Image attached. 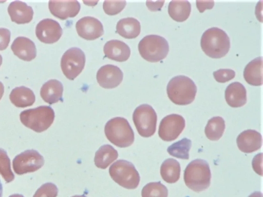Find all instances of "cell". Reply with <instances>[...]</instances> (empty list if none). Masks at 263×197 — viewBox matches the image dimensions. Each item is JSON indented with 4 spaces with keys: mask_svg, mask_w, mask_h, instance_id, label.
Instances as JSON below:
<instances>
[{
    "mask_svg": "<svg viewBox=\"0 0 263 197\" xmlns=\"http://www.w3.org/2000/svg\"><path fill=\"white\" fill-rule=\"evenodd\" d=\"M225 122L220 116L210 119L205 127L204 132L206 137L211 141H217L222 136L225 130Z\"/></svg>",
    "mask_w": 263,
    "mask_h": 197,
    "instance_id": "obj_28",
    "label": "cell"
},
{
    "mask_svg": "<svg viewBox=\"0 0 263 197\" xmlns=\"http://www.w3.org/2000/svg\"><path fill=\"white\" fill-rule=\"evenodd\" d=\"M164 1H160L158 4H152L150 1H146V5L148 7V9L151 10L155 11L159 10L163 5Z\"/></svg>",
    "mask_w": 263,
    "mask_h": 197,
    "instance_id": "obj_38",
    "label": "cell"
},
{
    "mask_svg": "<svg viewBox=\"0 0 263 197\" xmlns=\"http://www.w3.org/2000/svg\"><path fill=\"white\" fill-rule=\"evenodd\" d=\"M3 195V186L0 180V197H2Z\"/></svg>",
    "mask_w": 263,
    "mask_h": 197,
    "instance_id": "obj_41",
    "label": "cell"
},
{
    "mask_svg": "<svg viewBox=\"0 0 263 197\" xmlns=\"http://www.w3.org/2000/svg\"><path fill=\"white\" fill-rule=\"evenodd\" d=\"M248 197H262V194L260 191H255L251 194Z\"/></svg>",
    "mask_w": 263,
    "mask_h": 197,
    "instance_id": "obj_39",
    "label": "cell"
},
{
    "mask_svg": "<svg viewBox=\"0 0 263 197\" xmlns=\"http://www.w3.org/2000/svg\"><path fill=\"white\" fill-rule=\"evenodd\" d=\"M200 45L203 51L208 56L215 58H220L229 52L230 40L223 30L213 27L203 33Z\"/></svg>",
    "mask_w": 263,
    "mask_h": 197,
    "instance_id": "obj_1",
    "label": "cell"
},
{
    "mask_svg": "<svg viewBox=\"0 0 263 197\" xmlns=\"http://www.w3.org/2000/svg\"><path fill=\"white\" fill-rule=\"evenodd\" d=\"M72 197H86V196L84 195H74Z\"/></svg>",
    "mask_w": 263,
    "mask_h": 197,
    "instance_id": "obj_43",
    "label": "cell"
},
{
    "mask_svg": "<svg viewBox=\"0 0 263 197\" xmlns=\"http://www.w3.org/2000/svg\"><path fill=\"white\" fill-rule=\"evenodd\" d=\"M54 116V110L51 107L41 106L23 111L20 118L26 127L36 132H42L52 125Z\"/></svg>",
    "mask_w": 263,
    "mask_h": 197,
    "instance_id": "obj_5",
    "label": "cell"
},
{
    "mask_svg": "<svg viewBox=\"0 0 263 197\" xmlns=\"http://www.w3.org/2000/svg\"><path fill=\"white\" fill-rule=\"evenodd\" d=\"M4 92V86L2 82L0 81V100L2 98Z\"/></svg>",
    "mask_w": 263,
    "mask_h": 197,
    "instance_id": "obj_40",
    "label": "cell"
},
{
    "mask_svg": "<svg viewBox=\"0 0 263 197\" xmlns=\"http://www.w3.org/2000/svg\"><path fill=\"white\" fill-rule=\"evenodd\" d=\"M133 120L141 136L148 137L155 133L157 115L152 106L144 104L138 106L134 111Z\"/></svg>",
    "mask_w": 263,
    "mask_h": 197,
    "instance_id": "obj_8",
    "label": "cell"
},
{
    "mask_svg": "<svg viewBox=\"0 0 263 197\" xmlns=\"http://www.w3.org/2000/svg\"><path fill=\"white\" fill-rule=\"evenodd\" d=\"M9 98L16 107L24 108L32 105L35 102V96L31 89L22 86L12 90Z\"/></svg>",
    "mask_w": 263,
    "mask_h": 197,
    "instance_id": "obj_23",
    "label": "cell"
},
{
    "mask_svg": "<svg viewBox=\"0 0 263 197\" xmlns=\"http://www.w3.org/2000/svg\"><path fill=\"white\" fill-rule=\"evenodd\" d=\"M118 157V152L112 146L104 145L95 153V164L99 168L106 169Z\"/></svg>",
    "mask_w": 263,
    "mask_h": 197,
    "instance_id": "obj_25",
    "label": "cell"
},
{
    "mask_svg": "<svg viewBox=\"0 0 263 197\" xmlns=\"http://www.w3.org/2000/svg\"><path fill=\"white\" fill-rule=\"evenodd\" d=\"M139 52L144 59L150 62H157L167 56L169 45L163 37L149 34L143 37L138 44Z\"/></svg>",
    "mask_w": 263,
    "mask_h": 197,
    "instance_id": "obj_6",
    "label": "cell"
},
{
    "mask_svg": "<svg viewBox=\"0 0 263 197\" xmlns=\"http://www.w3.org/2000/svg\"><path fill=\"white\" fill-rule=\"evenodd\" d=\"M107 139L115 146L125 148L134 141V133L126 119L115 117L109 120L104 127Z\"/></svg>",
    "mask_w": 263,
    "mask_h": 197,
    "instance_id": "obj_4",
    "label": "cell"
},
{
    "mask_svg": "<svg viewBox=\"0 0 263 197\" xmlns=\"http://www.w3.org/2000/svg\"><path fill=\"white\" fill-rule=\"evenodd\" d=\"M103 51L106 57L118 62L126 61L130 54V49L127 44L118 40L107 41L104 45Z\"/></svg>",
    "mask_w": 263,
    "mask_h": 197,
    "instance_id": "obj_18",
    "label": "cell"
},
{
    "mask_svg": "<svg viewBox=\"0 0 263 197\" xmlns=\"http://www.w3.org/2000/svg\"><path fill=\"white\" fill-rule=\"evenodd\" d=\"M142 197H167V188L160 182H151L142 189Z\"/></svg>",
    "mask_w": 263,
    "mask_h": 197,
    "instance_id": "obj_30",
    "label": "cell"
},
{
    "mask_svg": "<svg viewBox=\"0 0 263 197\" xmlns=\"http://www.w3.org/2000/svg\"><path fill=\"white\" fill-rule=\"evenodd\" d=\"M3 58L2 55L0 54V66L2 64Z\"/></svg>",
    "mask_w": 263,
    "mask_h": 197,
    "instance_id": "obj_44",
    "label": "cell"
},
{
    "mask_svg": "<svg viewBox=\"0 0 263 197\" xmlns=\"http://www.w3.org/2000/svg\"><path fill=\"white\" fill-rule=\"evenodd\" d=\"M44 164L43 156L33 149L25 150L17 155L12 162L13 170L18 175L34 172Z\"/></svg>",
    "mask_w": 263,
    "mask_h": 197,
    "instance_id": "obj_10",
    "label": "cell"
},
{
    "mask_svg": "<svg viewBox=\"0 0 263 197\" xmlns=\"http://www.w3.org/2000/svg\"><path fill=\"white\" fill-rule=\"evenodd\" d=\"M58 189L52 183H46L42 185L35 192L33 197H57Z\"/></svg>",
    "mask_w": 263,
    "mask_h": 197,
    "instance_id": "obj_33",
    "label": "cell"
},
{
    "mask_svg": "<svg viewBox=\"0 0 263 197\" xmlns=\"http://www.w3.org/2000/svg\"><path fill=\"white\" fill-rule=\"evenodd\" d=\"M184 117L178 114H171L163 117L160 124L158 135L163 141L170 142L176 140L185 128Z\"/></svg>",
    "mask_w": 263,
    "mask_h": 197,
    "instance_id": "obj_11",
    "label": "cell"
},
{
    "mask_svg": "<svg viewBox=\"0 0 263 197\" xmlns=\"http://www.w3.org/2000/svg\"><path fill=\"white\" fill-rule=\"evenodd\" d=\"M191 146V140L184 137L170 146L167 149V151L171 155L176 158L188 160Z\"/></svg>",
    "mask_w": 263,
    "mask_h": 197,
    "instance_id": "obj_29",
    "label": "cell"
},
{
    "mask_svg": "<svg viewBox=\"0 0 263 197\" xmlns=\"http://www.w3.org/2000/svg\"><path fill=\"white\" fill-rule=\"evenodd\" d=\"M243 77L246 81L253 86L262 84V57L254 58L245 66Z\"/></svg>",
    "mask_w": 263,
    "mask_h": 197,
    "instance_id": "obj_22",
    "label": "cell"
},
{
    "mask_svg": "<svg viewBox=\"0 0 263 197\" xmlns=\"http://www.w3.org/2000/svg\"><path fill=\"white\" fill-rule=\"evenodd\" d=\"M76 28L78 35L87 40H93L101 36L104 33L102 23L97 18L86 16L79 19Z\"/></svg>",
    "mask_w": 263,
    "mask_h": 197,
    "instance_id": "obj_13",
    "label": "cell"
},
{
    "mask_svg": "<svg viewBox=\"0 0 263 197\" xmlns=\"http://www.w3.org/2000/svg\"><path fill=\"white\" fill-rule=\"evenodd\" d=\"M62 28L60 24L51 18H44L36 26L35 34L37 38L44 43L52 44L61 37Z\"/></svg>",
    "mask_w": 263,
    "mask_h": 197,
    "instance_id": "obj_12",
    "label": "cell"
},
{
    "mask_svg": "<svg viewBox=\"0 0 263 197\" xmlns=\"http://www.w3.org/2000/svg\"><path fill=\"white\" fill-rule=\"evenodd\" d=\"M191 4L188 1H171L168 6V13L177 22H183L190 16Z\"/></svg>",
    "mask_w": 263,
    "mask_h": 197,
    "instance_id": "obj_26",
    "label": "cell"
},
{
    "mask_svg": "<svg viewBox=\"0 0 263 197\" xmlns=\"http://www.w3.org/2000/svg\"><path fill=\"white\" fill-rule=\"evenodd\" d=\"M109 173L116 183L126 189H135L140 182V175L135 166L126 160L114 163L109 168Z\"/></svg>",
    "mask_w": 263,
    "mask_h": 197,
    "instance_id": "obj_7",
    "label": "cell"
},
{
    "mask_svg": "<svg viewBox=\"0 0 263 197\" xmlns=\"http://www.w3.org/2000/svg\"><path fill=\"white\" fill-rule=\"evenodd\" d=\"M9 197H24V196L22 195V194H14L10 195Z\"/></svg>",
    "mask_w": 263,
    "mask_h": 197,
    "instance_id": "obj_42",
    "label": "cell"
},
{
    "mask_svg": "<svg viewBox=\"0 0 263 197\" xmlns=\"http://www.w3.org/2000/svg\"><path fill=\"white\" fill-rule=\"evenodd\" d=\"M84 52L78 47H71L63 54L61 67L63 73L68 79L74 80L83 70L85 64Z\"/></svg>",
    "mask_w": 263,
    "mask_h": 197,
    "instance_id": "obj_9",
    "label": "cell"
},
{
    "mask_svg": "<svg viewBox=\"0 0 263 197\" xmlns=\"http://www.w3.org/2000/svg\"><path fill=\"white\" fill-rule=\"evenodd\" d=\"M48 7L54 16L66 19L76 16L80 11L81 6L78 1H49Z\"/></svg>",
    "mask_w": 263,
    "mask_h": 197,
    "instance_id": "obj_15",
    "label": "cell"
},
{
    "mask_svg": "<svg viewBox=\"0 0 263 197\" xmlns=\"http://www.w3.org/2000/svg\"><path fill=\"white\" fill-rule=\"evenodd\" d=\"M126 4L125 1H105L103 8L104 12L108 15H116L120 12Z\"/></svg>",
    "mask_w": 263,
    "mask_h": 197,
    "instance_id": "obj_32",
    "label": "cell"
},
{
    "mask_svg": "<svg viewBox=\"0 0 263 197\" xmlns=\"http://www.w3.org/2000/svg\"><path fill=\"white\" fill-rule=\"evenodd\" d=\"M224 96L227 103L232 107H240L247 103L246 89L239 82L236 81L228 85L225 90Z\"/></svg>",
    "mask_w": 263,
    "mask_h": 197,
    "instance_id": "obj_19",
    "label": "cell"
},
{
    "mask_svg": "<svg viewBox=\"0 0 263 197\" xmlns=\"http://www.w3.org/2000/svg\"><path fill=\"white\" fill-rule=\"evenodd\" d=\"M180 171L179 163L172 158L165 160L160 167L162 178L164 181L170 184L175 183L179 180Z\"/></svg>",
    "mask_w": 263,
    "mask_h": 197,
    "instance_id": "obj_27",
    "label": "cell"
},
{
    "mask_svg": "<svg viewBox=\"0 0 263 197\" xmlns=\"http://www.w3.org/2000/svg\"><path fill=\"white\" fill-rule=\"evenodd\" d=\"M166 92L173 103L179 105H186L194 100L197 86L189 77L179 75L170 80L167 85Z\"/></svg>",
    "mask_w": 263,
    "mask_h": 197,
    "instance_id": "obj_2",
    "label": "cell"
},
{
    "mask_svg": "<svg viewBox=\"0 0 263 197\" xmlns=\"http://www.w3.org/2000/svg\"><path fill=\"white\" fill-rule=\"evenodd\" d=\"M96 77L100 86L106 89H111L117 87L121 83L123 78V73L118 66L107 64L99 69Z\"/></svg>",
    "mask_w": 263,
    "mask_h": 197,
    "instance_id": "obj_14",
    "label": "cell"
},
{
    "mask_svg": "<svg viewBox=\"0 0 263 197\" xmlns=\"http://www.w3.org/2000/svg\"><path fill=\"white\" fill-rule=\"evenodd\" d=\"M13 53L25 61H30L36 55V49L34 43L28 37L18 36L11 45Z\"/></svg>",
    "mask_w": 263,
    "mask_h": 197,
    "instance_id": "obj_17",
    "label": "cell"
},
{
    "mask_svg": "<svg viewBox=\"0 0 263 197\" xmlns=\"http://www.w3.org/2000/svg\"><path fill=\"white\" fill-rule=\"evenodd\" d=\"M262 153H260L256 154L252 160V167L254 171L258 174L262 175Z\"/></svg>",
    "mask_w": 263,
    "mask_h": 197,
    "instance_id": "obj_36",
    "label": "cell"
},
{
    "mask_svg": "<svg viewBox=\"0 0 263 197\" xmlns=\"http://www.w3.org/2000/svg\"><path fill=\"white\" fill-rule=\"evenodd\" d=\"M238 149L244 153H249L260 149L262 136L255 130L248 129L241 132L236 139Z\"/></svg>",
    "mask_w": 263,
    "mask_h": 197,
    "instance_id": "obj_16",
    "label": "cell"
},
{
    "mask_svg": "<svg viewBox=\"0 0 263 197\" xmlns=\"http://www.w3.org/2000/svg\"><path fill=\"white\" fill-rule=\"evenodd\" d=\"M196 6L200 12H203L205 9H211L214 5L213 1H196Z\"/></svg>",
    "mask_w": 263,
    "mask_h": 197,
    "instance_id": "obj_37",
    "label": "cell"
},
{
    "mask_svg": "<svg viewBox=\"0 0 263 197\" xmlns=\"http://www.w3.org/2000/svg\"><path fill=\"white\" fill-rule=\"evenodd\" d=\"M8 12L11 21L18 24L30 22L33 15L32 7L20 1L11 2L8 7Z\"/></svg>",
    "mask_w": 263,
    "mask_h": 197,
    "instance_id": "obj_20",
    "label": "cell"
},
{
    "mask_svg": "<svg viewBox=\"0 0 263 197\" xmlns=\"http://www.w3.org/2000/svg\"><path fill=\"white\" fill-rule=\"evenodd\" d=\"M211 173L209 164L201 159L191 162L184 171L185 185L191 190L199 192L210 185Z\"/></svg>",
    "mask_w": 263,
    "mask_h": 197,
    "instance_id": "obj_3",
    "label": "cell"
},
{
    "mask_svg": "<svg viewBox=\"0 0 263 197\" xmlns=\"http://www.w3.org/2000/svg\"><path fill=\"white\" fill-rule=\"evenodd\" d=\"M117 33L126 38H134L139 35L141 31L139 21L133 17L120 19L116 25Z\"/></svg>",
    "mask_w": 263,
    "mask_h": 197,
    "instance_id": "obj_24",
    "label": "cell"
},
{
    "mask_svg": "<svg viewBox=\"0 0 263 197\" xmlns=\"http://www.w3.org/2000/svg\"><path fill=\"white\" fill-rule=\"evenodd\" d=\"M11 32L5 28H0V50H3L8 47L10 41Z\"/></svg>",
    "mask_w": 263,
    "mask_h": 197,
    "instance_id": "obj_35",
    "label": "cell"
},
{
    "mask_svg": "<svg viewBox=\"0 0 263 197\" xmlns=\"http://www.w3.org/2000/svg\"><path fill=\"white\" fill-rule=\"evenodd\" d=\"M63 85L58 80L51 79L45 82L40 90L43 100L49 104H52L62 98Z\"/></svg>",
    "mask_w": 263,
    "mask_h": 197,
    "instance_id": "obj_21",
    "label": "cell"
},
{
    "mask_svg": "<svg viewBox=\"0 0 263 197\" xmlns=\"http://www.w3.org/2000/svg\"><path fill=\"white\" fill-rule=\"evenodd\" d=\"M216 81L219 83H225L232 79L235 76L234 70L229 68H221L213 73Z\"/></svg>",
    "mask_w": 263,
    "mask_h": 197,
    "instance_id": "obj_34",
    "label": "cell"
},
{
    "mask_svg": "<svg viewBox=\"0 0 263 197\" xmlns=\"http://www.w3.org/2000/svg\"><path fill=\"white\" fill-rule=\"evenodd\" d=\"M0 174L6 183H9L14 179V175L12 172L10 160L7 152L0 148Z\"/></svg>",
    "mask_w": 263,
    "mask_h": 197,
    "instance_id": "obj_31",
    "label": "cell"
}]
</instances>
